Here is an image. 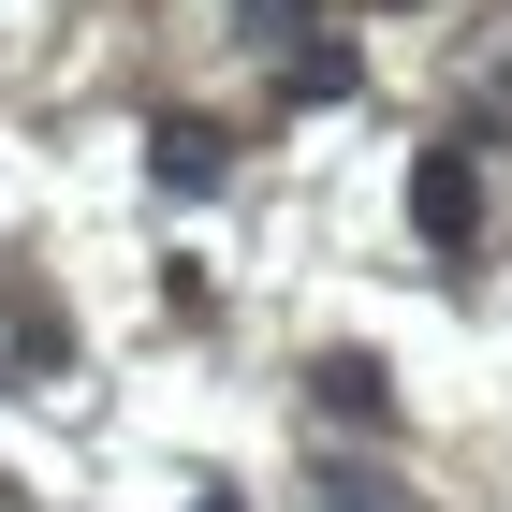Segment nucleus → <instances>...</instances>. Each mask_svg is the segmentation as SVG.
<instances>
[{
  "mask_svg": "<svg viewBox=\"0 0 512 512\" xmlns=\"http://www.w3.org/2000/svg\"><path fill=\"white\" fill-rule=\"evenodd\" d=\"M410 220H425V249H469V235H483V176H469V147H425V161H410Z\"/></svg>",
  "mask_w": 512,
  "mask_h": 512,
  "instance_id": "obj_1",
  "label": "nucleus"
},
{
  "mask_svg": "<svg viewBox=\"0 0 512 512\" xmlns=\"http://www.w3.org/2000/svg\"><path fill=\"white\" fill-rule=\"evenodd\" d=\"M322 410H337V425H381V366L337 352V366H322Z\"/></svg>",
  "mask_w": 512,
  "mask_h": 512,
  "instance_id": "obj_2",
  "label": "nucleus"
},
{
  "mask_svg": "<svg viewBox=\"0 0 512 512\" xmlns=\"http://www.w3.org/2000/svg\"><path fill=\"white\" fill-rule=\"evenodd\" d=\"M205 512H235V498H205Z\"/></svg>",
  "mask_w": 512,
  "mask_h": 512,
  "instance_id": "obj_3",
  "label": "nucleus"
}]
</instances>
